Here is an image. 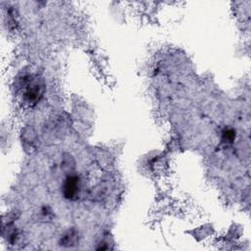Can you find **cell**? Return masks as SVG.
Instances as JSON below:
<instances>
[{"instance_id": "7a4b0ae2", "label": "cell", "mask_w": 251, "mask_h": 251, "mask_svg": "<svg viewBox=\"0 0 251 251\" xmlns=\"http://www.w3.org/2000/svg\"><path fill=\"white\" fill-rule=\"evenodd\" d=\"M81 191V180L78 176H68L62 184V194L64 198L74 201L76 200Z\"/></svg>"}, {"instance_id": "277c9868", "label": "cell", "mask_w": 251, "mask_h": 251, "mask_svg": "<svg viewBox=\"0 0 251 251\" xmlns=\"http://www.w3.org/2000/svg\"><path fill=\"white\" fill-rule=\"evenodd\" d=\"M235 137H236V132L233 128H225L222 131L221 139H222V142L225 144H227V145L232 144L235 140Z\"/></svg>"}, {"instance_id": "6da1fadb", "label": "cell", "mask_w": 251, "mask_h": 251, "mask_svg": "<svg viewBox=\"0 0 251 251\" xmlns=\"http://www.w3.org/2000/svg\"><path fill=\"white\" fill-rule=\"evenodd\" d=\"M22 88L23 100L25 104L30 106L35 105L44 93V84L38 77L25 76Z\"/></svg>"}, {"instance_id": "3957f363", "label": "cell", "mask_w": 251, "mask_h": 251, "mask_svg": "<svg viewBox=\"0 0 251 251\" xmlns=\"http://www.w3.org/2000/svg\"><path fill=\"white\" fill-rule=\"evenodd\" d=\"M79 236L75 229L67 230L60 239V245L64 247H73L78 243Z\"/></svg>"}]
</instances>
